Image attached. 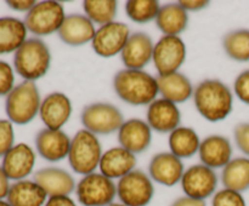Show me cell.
<instances>
[{"instance_id": "cell-28", "label": "cell", "mask_w": 249, "mask_h": 206, "mask_svg": "<svg viewBox=\"0 0 249 206\" xmlns=\"http://www.w3.org/2000/svg\"><path fill=\"white\" fill-rule=\"evenodd\" d=\"M221 182L224 188L236 190L238 193L249 189V159L236 158L232 159L221 172Z\"/></svg>"}, {"instance_id": "cell-17", "label": "cell", "mask_w": 249, "mask_h": 206, "mask_svg": "<svg viewBox=\"0 0 249 206\" xmlns=\"http://www.w3.org/2000/svg\"><path fill=\"white\" fill-rule=\"evenodd\" d=\"M153 48L155 45L150 35L141 32L131 34L121 53L126 69L142 70L152 60Z\"/></svg>"}, {"instance_id": "cell-36", "label": "cell", "mask_w": 249, "mask_h": 206, "mask_svg": "<svg viewBox=\"0 0 249 206\" xmlns=\"http://www.w3.org/2000/svg\"><path fill=\"white\" fill-rule=\"evenodd\" d=\"M233 90L238 99L249 106V69L242 72L236 78Z\"/></svg>"}, {"instance_id": "cell-30", "label": "cell", "mask_w": 249, "mask_h": 206, "mask_svg": "<svg viewBox=\"0 0 249 206\" xmlns=\"http://www.w3.org/2000/svg\"><path fill=\"white\" fill-rule=\"evenodd\" d=\"M223 48L226 55L238 62L249 61V31L238 29L230 32L223 39Z\"/></svg>"}, {"instance_id": "cell-25", "label": "cell", "mask_w": 249, "mask_h": 206, "mask_svg": "<svg viewBox=\"0 0 249 206\" xmlns=\"http://www.w3.org/2000/svg\"><path fill=\"white\" fill-rule=\"evenodd\" d=\"M158 91L163 98L173 103H184L194 96V87L186 75L181 73H172L167 75H158Z\"/></svg>"}, {"instance_id": "cell-24", "label": "cell", "mask_w": 249, "mask_h": 206, "mask_svg": "<svg viewBox=\"0 0 249 206\" xmlns=\"http://www.w3.org/2000/svg\"><path fill=\"white\" fill-rule=\"evenodd\" d=\"M48 199L44 189L36 182L29 179L11 184L6 196L7 203L11 206H45Z\"/></svg>"}, {"instance_id": "cell-21", "label": "cell", "mask_w": 249, "mask_h": 206, "mask_svg": "<svg viewBox=\"0 0 249 206\" xmlns=\"http://www.w3.org/2000/svg\"><path fill=\"white\" fill-rule=\"evenodd\" d=\"M57 33L61 40L67 45L82 46L92 41L96 31L94 23L87 16L73 14L66 16Z\"/></svg>"}, {"instance_id": "cell-11", "label": "cell", "mask_w": 249, "mask_h": 206, "mask_svg": "<svg viewBox=\"0 0 249 206\" xmlns=\"http://www.w3.org/2000/svg\"><path fill=\"white\" fill-rule=\"evenodd\" d=\"M185 195L197 200H204L215 194L218 176L215 171L203 164L189 167L180 181Z\"/></svg>"}, {"instance_id": "cell-37", "label": "cell", "mask_w": 249, "mask_h": 206, "mask_svg": "<svg viewBox=\"0 0 249 206\" xmlns=\"http://www.w3.org/2000/svg\"><path fill=\"white\" fill-rule=\"evenodd\" d=\"M235 141L241 152L249 157V123H241L236 126Z\"/></svg>"}, {"instance_id": "cell-15", "label": "cell", "mask_w": 249, "mask_h": 206, "mask_svg": "<svg viewBox=\"0 0 249 206\" xmlns=\"http://www.w3.org/2000/svg\"><path fill=\"white\" fill-rule=\"evenodd\" d=\"M152 181L165 187H173L179 183L184 174V164L181 159L173 153L162 152L152 158L148 166Z\"/></svg>"}, {"instance_id": "cell-3", "label": "cell", "mask_w": 249, "mask_h": 206, "mask_svg": "<svg viewBox=\"0 0 249 206\" xmlns=\"http://www.w3.org/2000/svg\"><path fill=\"white\" fill-rule=\"evenodd\" d=\"M50 50L38 38L27 39L14 56L15 70L27 81H36L43 78L50 68Z\"/></svg>"}, {"instance_id": "cell-23", "label": "cell", "mask_w": 249, "mask_h": 206, "mask_svg": "<svg viewBox=\"0 0 249 206\" xmlns=\"http://www.w3.org/2000/svg\"><path fill=\"white\" fill-rule=\"evenodd\" d=\"M136 166L135 154L123 147H113L102 154L100 161V171L111 179H121Z\"/></svg>"}, {"instance_id": "cell-10", "label": "cell", "mask_w": 249, "mask_h": 206, "mask_svg": "<svg viewBox=\"0 0 249 206\" xmlns=\"http://www.w3.org/2000/svg\"><path fill=\"white\" fill-rule=\"evenodd\" d=\"M153 63L160 75L177 73L186 60V45L180 36L163 35L153 48Z\"/></svg>"}, {"instance_id": "cell-29", "label": "cell", "mask_w": 249, "mask_h": 206, "mask_svg": "<svg viewBox=\"0 0 249 206\" xmlns=\"http://www.w3.org/2000/svg\"><path fill=\"white\" fill-rule=\"evenodd\" d=\"M201 141L191 127H178L169 135L170 153L178 158H191L199 150Z\"/></svg>"}, {"instance_id": "cell-34", "label": "cell", "mask_w": 249, "mask_h": 206, "mask_svg": "<svg viewBox=\"0 0 249 206\" xmlns=\"http://www.w3.org/2000/svg\"><path fill=\"white\" fill-rule=\"evenodd\" d=\"M15 142L14 126L10 120H0V157H4Z\"/></svg>"}, {"instance_id": "cell-27", "label": "cell", "mask_w": 249, "mask_h": 206, "mask_svg": "<svg viewBox=\"0 0 249 206\" xmlns=\"http://www.w3.org/2000/svg\"><path fill=\"white\" fill-rule=\"evenodd\" d=\"M187 23L189 15L186 10L180 6L179 2L160 6V12L156 17V24L164 35L179 36V34L186 29Z\"/></svg>"}, {"instance_id": "cell-44", "label": "cell", "mask_w": 249, "mask_h": 206, "mask_svg": "<svg viewBox=\"0 0 249 206\" xmlns=\"http://www.w3.org/2000/svg\"><path fill=\"white\" fill-rule=\"evenodd\" d=\"M109 206H125V205H123L122 203H113V204H111Z\"/></svg>"}, {"instance_id": "cell-35", "label": "cell", "mask_w": 249, "mask_h": 206, "mask_svg": "<svg viewBox=\"0 0 249 206\" xmlns=\"http://www.w3.org/2000/svg\"><path fill=\"white\" fill-rule=\"evenodd\" d=\"M14 69L7 62L0 61V96H7L14 90Z\"/></svg>"}, {"instance_id": "cell-1", "label": "cell", "mask_w": 249, "mask_h": 206, "mask_svg": "<svg viewBox=\"0 0 249 206\" xmlns=\"http://www.w3.org/2000/svg\"><path fill=\"white\" fill-rule=\"evenodd\" d=\"M194 101L198 113L212 123L226 119L233 108L232 92L228 85L216 79L199 82L194 91Z\"/></svg>"}, {"instance_id": "cell-20", "label": "cell", "mask_w": 249, "mask_h": 206, "mask_svg": "<svg viewBox=\"0 0 249 206\" xmlns=\"http://www.w3.org/2000/svg\"><path fill=\"white\" fill-rule=\"evenodd\" d=\"M33 181L44 189L49 198L71 195L77 187L71 174L57 167H45L39 170L34 174Z\"/></svg>"}, {"instance_id": "cell-39", "label": "cell", "mask_w": 249, "mask_h": 206, "mask_svg": "<svg viewBox=\"0 0 249 206\" xmlns=\"http://www.w3.org/2000/svg\"><path fill=\"white\" fill-rule=\"evenodd\" d=\"M179 5L186 11H198V10L206 9L209 5V1L207 0H182L179 1Z\"/></svg>"}, {"instance_id": "cell-6", "label": "cell", "mask_w": 249, "mask_h": 206, "mask_svg": "<svg viewBox=\"0 0 249 206\" xmlns=\"http://www.w3.org/2000/svg\"><path fill=\"white\" fill-rule=\"evenodd\" d=\"M75 194L83 206H109L117 196V184L101 172H94L78 182Z\"/></svg>"}, {"instance_id": "cell-16", "label": "cell", "mask_w": 249, "mask_h": 206, "mask_svg": "<svg viewBox=\"0 0 249 206\" xmlns=\"http://www.w3.org/2000/svg\"><path fill=\"white\" fill-rule=\"evenodd\" d=\"M72 140L62 130L44 128L36 137V147L39 155L50 162L61 161L68 157Z\"/></svg>"}, {"instance_id": "cell-8", "label": "cell", "mask_w": 249, "mask_h": 206, "mask_svg": "<svg viewBox=\"0 0 249 206\" xmlns=\"http://www.w3.org/2000/svg\"><path fill=\"white\" fill-rule=\"evenodd\" d=\"M82 123L85 130L94 135H111L124 124L123 114L111 103H92L82 111Z\"/></svg>"}, {"instance_id": "cell-42", "label": "cell", "mask_w": 249, "mask_h": 206, "mask_svg": "<svg viewBox=\"0 0 249 206\" xmlns=\"http://www.w3.org/2000/svg\"><path fill=\"white\" fill-rule=\"evenodd\" d=\"M9 181V177L6 176L2 167L0 166V200H4L7 196V194H9L10 187H11Z\"/></svg>"}, {"instance_id": "cell-2", "label": "cell", "mask_w": 249, "mask_h": 206, "mask_svg": "<svg viewBox=\"0 0 249 206\" xmlns=\"http://www.w3.org/2000/svg\"><path fill=\"white\" fill-rule=\"evenodd\" d=\"M113 87L119 98L131 106H150L160 94L157 78L143 70H119L113 80Z\"/></svg>"}, {"instance_id": "cell-12", "label": "cell", "mask_w": 249, "mask_h": 206, "mask_svg": "<svg viewBox=\"0 0 249 206\" xmlns=\"http://www.w3.org/2000/svg\"><path fill=\"white\" fill-rule=\"evenodd\" d=\"M130 35V29L126 24L122 22H111L101 26L96 31L91 41L92 50L100 57H113L122 53Z\"/></svg>"}, {"instance_id": "cell-5", "label": "cell", "mask_w": 249, "mask_h": 206, "mask_svg": "<svg viewBox=\"0 0 249 206\" xmlns=\"http://www.w3.org/2000/svg\"><path fill=\"white\" fill-rule=\"evenodd\" d=\"M102 158V148L96 135L90 131L79 130L72 138L68 161L73 171L87 176L94 174Z\"/></svg>"}, {"instance_id": "cell-26", "label": "cell", "mask_w": 249, "mask_h": 206, "mask_svg": "<svg viewBox=\"0 0 249 206\" xmlns=\"http://www.w3.org/2000/svg\"><path fill=\"white\" fill-rule=\"evenodd\" d=\"M23 21L15 17H0V55L16 52L27 40Z\"/></svg>"}, {"instance_id": "cell-4", "label": "cell", "mask_w": 249, "mask_h": 206, "mask_svg": "<svg viewBox=\"0 0 249 206\" xmlns=\"http://www.w3.org/2000/svg\"><path fill=\"white\" fill-rule=\"evenodd\" d=\"M41 101L38 86L34 81H22L6 96L5 111L11 123L17 125L29 124L40 111Z\"/></svg>"}, {"instance_id": "cell-18", "label": "cell", "mask_w": 249, "mask_h": 206, "mask_svg": "<svg viewBox=\"0 0 249 206\" xmlns=\"http://www.w3.org/2000/svg\"><path fill=\"white\" fill-rule=\"evenodd\" d=\"M152 128L141 119H129L118 130V142L121 147L133 154L142 153L150 147Z\"/></svg>"}, {"instance_id": "cell-31", "label": "cell", "mask_w": 249, "mask_h": 206, "mask_svg": "<svg viewBox=\"0 0 249 206\" xmlns=\"http://www.w3.org/2000/svg\"><path fill=\"white\" fill-rule=\"evenodd\" d=\"M85 16L100 27L114 22L118 2L114 0H87L83 2Z\"/></svg>"}, {"instance_id": "cell-32", "label": "cell", "mask_w": 249, "mask_h": 206, "mask_svg": "<svg viewBox=\"0 0 249 206\" xmlns=\"http://www.w3.org/2000/svg\"><path fill=\"white\" fill-rule=\"evenodd\" d=\"M160 5L156 0H129L125 2V12L136 23H147L156 19Z\"/></svg>"}, {"instance_id": "cell-38", "label": "cell", "mask_w": 249, "mask_h": 206, "mask_svg": "<svg viewBox=\"0 0 249 206\" xmlns=\"http://www.w3.org/2000/svg\"><path fill=\"white\" fill-rule=\"evenodd\" d=\"M6 4L11 7L12 10H16V11H31L34 6H36V2L34 0H9L6 1Z\"/></svg>"}, {"instance_id": "cell-43", "label": "cell", "mask_w": 249, "mask_h": 206, "mask_svg": "<svg viewBox=\"0 0 249 206\" xmlns=\"http://www.w3.org/2000/svg\"><path fill=\"white\" fill-rule=\"evenodd\" d=\"M0 206H11V205L7 203V200H0Z\"/></svg>"}, {"instance_id": "cell-14", "label": "cell", "mask_w": 249, "mask_h": 206, "mask_svg": "<svg viewBox=\"0 0 249 206\" xmlns=\"http://www.w3.org/2000/svg\"><path fill=\"white\" fill-rule=\"evenodd\" d=\"M39 115L46 128L61 130L72 115L71 99L62 92L48 95L41 101Z\"/></svg>"}, {"instance_id": "cell-33", "label": "cell", "mask_w": 249, "mask_h": 206, "mask_svg": "<svg viewBox=\"0 0 249 206\" xmlns=\"http://www.w3.org/2000/svg\"><path fill=\"white\" fill-rule=\"evenodd\" d=\"M212 206H247V204L242 193L224 188L215 191L212 199Z\"/></svg>"}, {"instance_id": "cell-41", "label": "cell", "mask_w": 249, "mask_h": 206, "mask_svg": "<svg viewBox=\"0 0 249 206\" xmlns=\"http://www.w3.org/2000/svg\"><path fill=\"white\" fill-rule=\"evenodd\" d=\"M170 206H207V204L204 200H197V199H192L185 195L178 198Z\"/></svg>"}, {"instance_id": "cell-7", "label": "cell", "mask_w": 249, "mask_h": 206, "mask_svg": "<svg viewBox=\"0 0 249 206\" xmlns=\"http://www.w3.org/2000/svg\"><path fill=\"white\" fill-rule=\"evenodd\" d=\"M66 18L65 9L57 1H40L27 12L24 24L27 31L36 36H46L58 32Z\"/></svg>"}, {"instance_id": "cell-13", "label": "cell", "mask_w": 249, "mask_h": 206, "mask_svg": "<svg viewBox=\"0 0 249 206\" xmlns=\"http://www.w3.org/2000/svg\"><path fill=\"white\" fill-rule=\"evenodd\" d=\"M36 165V153L26 143L14 145L2 159L1 167L9 179L22 181L32 174Z\"/></svg>"}, {"instance_id": "cell-19", "label": "cell", "mask_w": 249, "mask_h": 206, "mask_svg": "<svg viewBox=\"0 0 249 206\" xmlns=\"http://www.w3.org/2000/svg\"><path fill=\"white\" fill-rule=\"evenodd\" d=\"M181 115L177 104L165 98L153 101L147 109V124L157 132H173L179 127Z\"/></svg>"}, {"instance_id": "cell-9", "label": "cell", "mask_w": 249, "mask_h": 206, "mask_svg": "<svg viewBox=\"0 0 249 206\" xmlns=\"http://www.w3.org/2000/svg\"><path fill=\"white\" fill-rule=\"evenodd\" d=\"M155 195L152 179L141 170H134L117 183V196L125 206H147Z\"/></svg>"}, {"instance_id": "cell-40", "label": "cell", "mask_w": 249, "mask_h": 206, "mask_svg": "<svg viewBox=\"0 0 249 206\" xmlns=\"http://www.w3.org/2000/svg\"><path fill=\"white\" fill-rule=\"evenodd\" d=\"M45 206H77V204L70 195H63L51 196L48 199Z\"/></svg>"}, {"instance_id": "cell-22", "label": "cell", "mask_w": 249, "mask_h": 206, "mask_svg": "<svg viewBox=\"0 0 249 206\" xmlns=\"http://www.w3.org/2000/svg\"><path fill=\"white\" fill-rule=\"evenodd\" d=\"M198 153L202 164L213 170L225 167L232 160V145L229 138L224 136L213 135L204 138Z\"/></svg>"}]
</instances>
